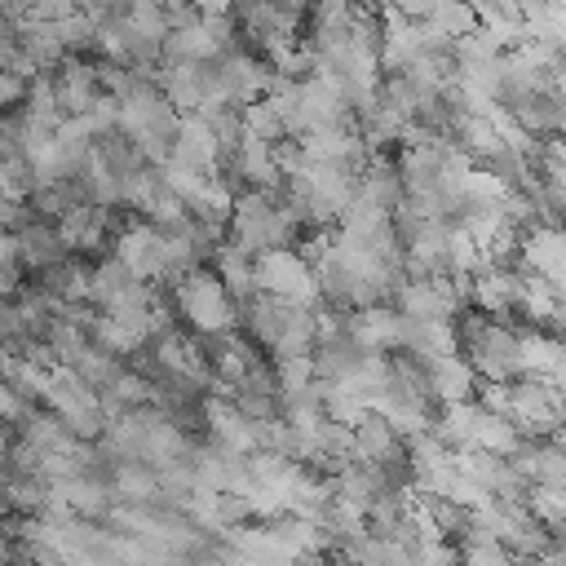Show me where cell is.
I'll return each mask as SVG.
<instances>
[{"label": "cell", "instance_id": "obj_1", "mask_svg": "<svg viewBox=\"0 0 566 566\" xmlns=\"http://www.w3.org/2000/svg\"><path fill=\"white\" fill-rule=\"evenodd\" d=\"M257 289L274 302H289V306H315L319 297V279L311 274V265L302 261V252L293 248H274L257 257Z\"/></svg>", "mask_w": 566, "mask_h": 566}, {"label": "cell", "instance_id": "obj_2", "mask_svg": "<svg viewBox=\"0 0 566 566\" xmlns=\"http://www.w3.org/2000/svg\"><path fill=\"white\" fill-rule=\"evenodd\" d=\"M177 306L208 337H226L230 324H235V302H230V293L221 289V279L213 270H191L177 283Z\"/></svg>", "mask_w": 566, "mask_h": 566}, {"label": "cell", "instance_id": "obj_3", "mask_svg": "<svg viewBox=\"0 0 566 566\" xmlns=\"http://www.w3.org/2000/svg\"><path fill=\"white\" fill-rule=\"evenodd\" d=\"M45 403L54 407V416L72 429V438H98L107 429V412H102V399L72 372V368H58Z\"/></svg>", "mask_w": 566, "mask_h": 566}, {"label": "cell", "instance_id": "obj_4", "mask_svg": "<svg viewBox=\"0 0 566 566\" xmlns=\"http://www.w3.org/2000/svg\"><path fill=\"white\" fill-rule=\"evenodd\" d=\"M116 261L142 283V279H155L168 270V235L160 226H129L120 239H116Z\"/></svg>", "mask_w": 566, "mask_h": 566}, {"label": "cell", "instance_id": "obj_5", "mask_svg": "<svg viewBox=\"0 0 566 566\" xmlns=\"http://www.w3.org/2000/svg\"><path fill=\"white\" fill-rule=\"evenodd\" d=\"M54 94H58V107H63L67 120H80V116H89V111L102 102V94H98V72H94L89 63H67V67L58 72V80H54Z\"/></svg>", "mask_w": 566, "mask_h": 566}, {"label": "cell", "instance_id": "obj_6", "mask_svg": "<svg viewBox=\"0 0 566 566\" xmlns=\"http://www.w3.org/2000/svg\"><path fill=\"white\" fill-rule=\"evenodd\" d=\"M63 257H67V248H63V239H58V226H45V221H28L23 230H19V261L28 265V270H36V274H54L58 265H63Z\"/></svg>", "mask_w": 566, "mask_h": 566}, {"label": "cell", "instance_id": "obj_7", "mask_svg": "<svg viewBox=\"0 0 566 566\" xmlns=\"http://www.w3.org/2000/svg\"><path fill=\"white\" fill-rule=\"evenodd\" d=\"M107 226H111V217H107L102 208H94V204H76V208L58 221V239H63V248L94 252V248L107 239Z\"/></svg>", "mask_w": 566, "mask_h": 566}, {"label": "cell", "instance_id": "obj_8", "mask_svg": "<svg viewBox=\"0 0 566 566\" xmlns=\"http://www.w3.org/2000/svg\"><path fill=\"white\" fill-rule=\"evenodd\" d=\"M429 390H434V394H438L447 407L469 403V390H474V363H465L460 355L429 363Z\"/></svg>", "mask_w": 566, "mask_h": 566}, {"label": "cell", "instance_id": "obj_9", "mask_svg": "<svg viewBox=\"0 0 566 566\" xmlns=\"http://www.w3.org/2000/svg\"><path fill=\"white\" fill-rule=\"evenodd\" d=\"M394 443H399V434H394L390 421H381V416H368V421L355 429V456L368 460V465H385V460L394 456Z\"/></svg>", "mask_w": 566, "mask_h": 566}, {"label": "cell", "instance_id": "obj_10", "mask_svg": "<svg viewBox=\"0 0 566 566\" xmlns=\"http://www.w3.org/2000/svg\"><path fill=\"white\" fill-rule=\"evenodd\" d=\"M54 496H63L72 504V513H85V518H98L111 504V496H107V487L98 478H76L67 487H54Z\"/></svg>", "mask_w": 566, "mask_h": 566}, {"label": "cell", "instance_id": "obj_11", "mask_svg": "<svg viewBox=\"0 0 566 566\" xmlns=\"http://www.w3.org/2000/svg\"><path fill=\"white\" fill-rule=\"evenodd\" d=\"M116 491H120L124 500H155V496H160V474H151V469H142L138 460H129V465L116 469Z\"/></svg>", "mask_w": 566, "mask_h": 566}, {"label": "cell", "instance_id": "obj_12", "mask_svg": "<svg viewBox=\"0 0 566 566\" xmlns=\"http://www.w3.org/2000/svg\"><path fill=\"white\" fill-rule=\"evenodd\" d=\"M465 566H509V553L496 540H469L465 544Z\"/></svg>", "mask_w": 566, "mask_h": 566}, {"label": "cell", "instance_id": "obj_13", "mask_svg": "<svg viewBox=\"0 0 566 566\" xmlns=\"http://www.w3.org/2000/svg\"><path fill=\"white\" fill-rule=\"evenodd\" d=\"M28 102V80H19L14 72H0V107Z\"/></svg>", "mask_w": 566, "mask_h": 566}, {"label": "cell", "instance_id": "obj_14", "mask_svg": "<svg viewBox=\"0 0 566 566\" xmlns=\"http://www.w3.org/2000/svg\"><path fill=\"white\" fill-rule=\"evenodd\" d=\"M23 226H28V221H23V204L0 191V230H14V235H19Z\"/></svg>", "mask_w": 566, "mask_h": 566}, {"label": "cell", "instance_id": "obj_15", "mask_svg": "<svg viewBox=\"0 0 566 566\" xmlns=\"http://www.w3.org/2000/svg\"><path fill=\"white\" fill-rule=\"evenodd\" d=\"M19 416H23V399L0 381V421H19Z\"/></svg>", "mask_w": 566, "mask_h": 566}, {"label": "cell", "instance_id": "obj_16", "mask_svg": "<svg viewBox=\"0 0 566 566\" xmlns=\"http://www.w3.org/2000/svg\"><path fill=\"white\" fill-rule=\"evenodd\" d=\"M0 265H19V235L0 230Z\"/></svg>", "mask_w": 566, "mask_h": 566}, {"label": "cell", "instance_id": "obj_17", "mask_svg": "<svg viewBox=\"0 0 566 566\" xmlns=\"http://www.w3.org/2000/svg\"><path fill=\"white\" fill-rule=\"evenodd\" d=\"M19 293V265H0V302Z\"/></svg>", "mask_w": 566, "mask_h": 566}, {"label": "cell", "instance_id": "obj_18", "mask_svg": "<svg viewBox=\"0 0 566 566\" xmlns=\"http://www.w3.org/2000/svg\"><path fill=\"white\" fill-rule=\"evenodd\" d=\"M6 337H10V306H0V350H6Z\"/></svg>", "mask_w": 566, "mask_h": 566}, {"label": "cell", "instance_id": "obj_19", "mask_svg": "<svg viewBox=\"0 0 566 566\" xmlns=\"http://www.w3.org/2000/svg\"><path fill=\"white\" fill-rule=\"evenodd\" d=\"M10 460V438H6V425H0V465Z\"/></svg>", "mask_w": 566, "mask_h": 566}, {"label": "cell", "instance_id": "obj_20", "mask_svg": "<svg viewBox=\"0 0 566 566\" xmlns=\"http://www.w3.org/2000/svg\"><path fill=\"white\" fill-rule=\"evenodd\" d=\"M6 553H10V548H6V540H0V562H6Z\"/></svg>", "mask_w": 566, "mask_h": 566}]
</instances>
